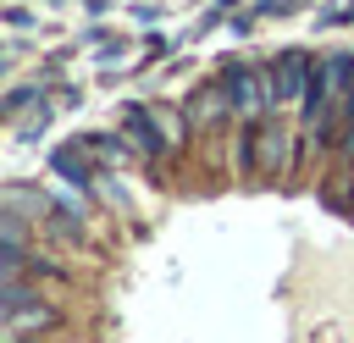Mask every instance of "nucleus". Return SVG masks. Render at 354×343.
Returning a JSON list of instances; mask_svg holds the SVG:
<instances>
[{"label":"nucleus","mask_w":354,"mask_h":343,"mask_svg":"<svg viewBox=\"0 0 354 343\" xmlns=\"http://www.w3.org/2000/svg\"><path fill=\"white\" fill-rule=\"evenodd\" d=\"M227 100H232V111H238V116H260V111L277 100V89H271V77H266V72L238 66V72H227Z\"/></svg>","instance_id":"nucleus-1"},{"label":"nucleus","mask_w":354,"mask_h":343,"mask_svg":"<svg viewBox=\"0 0 354 343\" xmlns=\"http://www.w3.org/2000/svg\"><path fill=\"white\" fill-rule=\"evenodd\" d=\"M55 172H61V177H72V183H88V172H83L77 149H61V155H55Z\"/></svg>","instance_id":"nucleus-5"},{"label":"nucleus","mask_w":354,"mask_h":343,"mask_svg":"<svg viewBox=\"0 0 354 343\" xmlns=\"http://www.w3.org/2000/svg\"><path fill=\"white\" fill-rule=\"evenodd\" d=\"M127 133H133V138H138L149 155H160V149H166V144H160V133H155V122H149L144 111H127Z\"/></svg>","instance_id":"nucleus-4"},{"label":"nucleus","mask_w":354,"mask_h":343,"mask_svg":"<svg viewBox=\"0 0 354 343\" xmlns=\"http://www.w3.org/2000/svg\"><path fill=\"white\" fill-rule=\"evenodd\" d=\"M33 100H39V94H33V89H11V94H6V111H11V116H17V111H28V105H33Z\"/></svg>","instance_id":"nucleus-6"},{"label":"nucleus","mask_w":354,"mask_h":343,"mask_svg":"<svg viewBox=\"0 0 354 343\" xmlns=\"http://www.w3.org/2000/svg\"><path fill=\"white\" fill-rule=\"evenodd\" d=\"M55 321H61V315H55L44 299H22V304L6 310V343H11V337H44Z\"/></svg>","instance_id":"nucleus-2"},{"label":"nucleus","mask_w":354,"mask_h":343,"mask_svg":"<svg viewBox=\"0 0 354 343\" xmlns=\"http://www.w3.org/2000/svg\"><path fill=\"white\" fill-rule=\"evenodd\" d=\"M304 72H315L304 50H288V55H277V66H271V89H277V100L299 94V89H304Z\"/></svg>","instance_id":"nucleus-3"}]
</instances>
